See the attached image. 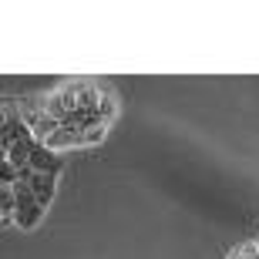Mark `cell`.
I'll list each match as a JSON object with an SVG mask.
<instances>
[{"mask_svg": "<svg viewBox=\"0 0 259 259\" xmlns=\"http://www.w3.org/2000/svg\"><path fill=\"white\" fill-rule=\"evenodd\" d=\"M20 182H24V179H20ZM27 182H30V189H34V195H37V202L48 209L51 195H54V185H58V172H34Z\"/></svg>", "mask_w": 259, "mask_h": 259, "instance_id": "1", "label": "cell"}]
</instances>
